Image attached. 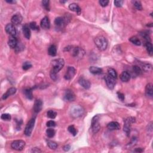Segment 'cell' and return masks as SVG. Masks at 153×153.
I'll list each match as a JSON object with an SVG mask.
<instances>
[{
  "label": "cell",
  "mask_w": 153,
  "mask_h": 153,
  "mask_svg": "<svg viewBox=\"0 0 153 153\" xmlns=\"http://www.w3.org/2000/svg\"><path fill=\"white\" fill-rule=\"evenodd\" d=\"M94 43L96 47L101 51H104L108 47V41L105 37L103 36H98L94 39Z\"/></svg>",
  "instance_id": "obj_1"
},
{
  "label": "cell",
  "mask_w": 153,
  "mask_h": 153,
  "mask_svg": "<svg viewBox=\"0 0 153 153\" xmlns=\"http://www.w3.org/2000/svg\"><path fill=\"white\" fill-rule=\"evenodd\" d=\"M51 65H52V69L51 71L58 74L64 66L65 61L63 59H54L51 62Z\"/></svg>",
  "instance_id": "obj_2"
},
{
  "label": "cell",
  "mask_w": 153,
  "mask_h": 153,
  "mask_svg": "<svg viewBox=\"0 0 153 153\" xmlns=\"http://www.w3.org/2000/svg\"><path fill=\"white\" fill-rule=\"evenodd\" d=\"M136 120L135 117H128L124 120V124L123 130L125 132L127 136H129L130 131V127L132 123H134L135 122Z\"/></svg>",
  "instance_id": "obj_3"
},
{
  "label": "cell",
  "mask_w": 153,
  "mask_h": 153,
  "mask_svg": "<svg viewBox=\"0 0 153 153\" xmlns=\"http://www.w3.org/2000/svg\"><path fill=\"white\" fill-rule=\"evenodd\" d=\"M92 131L94 133H96L98 132L100 129V123H99V116L98 115L94 116L92 120Z\"/></svg>",
  "instance_id": "obj_4"
},
{
  "label": "cell",
  "mask_w": 153,
  "mask_h": 153,
  "mask_svg": "<svg viewBox=\"0 0 153 153\" xmlns=\"http://www.w3.org/2000/svg\"><path fill=\"white\" fill-rule=\"evenodd\" d=\"M35 123V118H32L31 119L30 121L27 122L26 126L25 129V135L30 136L31 135L32 130L34 128V124Z\"/></svg>",
  "instance_id": "obj_5"
},
{
  "label": "cell",
  "mask_w": 153,
  "mask_h": 153,
  "mask_svg": "<svg viewBox=\"0 0 153 153\" xmlns=\"http://www.w3.org/2000/svg\"><path fill=\"white\" fill-rule=\"evenodd\" d=\"M25 146V142L22 140L15 141L12 142L11 147L13 149L17 151H21Z\"/></svg>",
  "instance_id": "obj_6"
},
{
  "label": "cell",
  "mask_w": 153,
  "mask_h": 153,
  "mask_svg": "<svg viewBox=\"0 0 153 153\" xmlns=\"http://www.w3.org/2000/svg\"><path fill=\"white\" fill-rule=\"evenodd\" d=\"M76 73V70L73 66H68L65 73L64 78L66 80H70L74 78Z\"/></svg>",
  "instance_id": "obj_7"
},
{
  "label": "cell",
  "mask_w": 153,
  "mask_h": 153,
  "mask_svg": "<svg viewBox=\"0 0 153 153\" xmlns=\"http://www.w3.org/2000/svg\"><path fill=\"white\" fill-rule=\"evenodd\" d=\"M104 79L108 88L113 90V89L114 88L115 85H116V80H115L116 79L113 78V77L109 76V75L108 74L105 75Z\"/></svg>",
  "instance_id": "obj_8"
},
{
  "label": "cell",
  "mask_w": 153,
  "mask_h": 153,
  "mask_svg": "<svg viewBox=\"0 0 153 153\" xmlns=\"http://www.w3.org/2000/svg\"><path fill=\"white\" fill-rule=\"evenodd\" d=\"M71 113L72 116L74 117H78L82 116V113H83V110L80 106H75L73 108H72Z\"/></svg>",
  "instance_id": "obj_9"
},
{
  "label": "cell",
  "mask_w": 153,
  "mask_h": 153,
  "mask_svg": "<svg viewBox=\"0 0 153 153\" xmlns=\"http://www.w3.org/2000/svg\"><path fill=\"white\" fill-rule=\"evenodd\" d=\"M84 54H85V51H84L83 49H81V48L77 47H75L74 49H73V56L74 58H80V59H81V58L83 57Z\"/></svg>",
  "instance_id": "obj_10"
},
{
  "label": "cell",
  "mask_w": 153,
  "mask_h": 153,
  "mask_svg": "<svg viewBox=\"0 0 153 153\" xmlns=\"http://www.w3.org/2000/svg\"><path fill=\"white\" fill-rule=\"evenodd\" d=\"M64 99L68 102H72L75 99V95L73 91L67 90L64 94Z\"/></svg>",
  "instance_id": "obj_11"
},
{
  "label": "cell",
  "mask_w": 153,
  "mask_h": 153,
  "mask_svg": "<svg viewBox=\"0 0 153 153\" xmlns=\"http://www.w3.org/2000/svg\"><path fill=\"white\" fill-rule=\"evenodd\" d=\"M5 30H6V31L7 33L9 34V35H10L11 36L14 37V36L16 35V30L13 24L8 23L7 25L6 26Z\"/></svg>",
  "instance_id": "obj_12"
},
{
  "label": "cell",
  "mask_w": 153,
  "mask_h": 153,
  "mask_svg": "<svg viewBox=\"0 0 153 153\" xmlns=\"http://www.w3.org/2000/svg\"><path fill=\"white\" fill-rule=\"evenodd\" d=\"M43 108V102L41 99H37L35 101L34 105V111L35 113L40 112Z\"/></svg>",
  "instance_id": "obj_13"
},
{
  "label": "cell",
  "mask_w": 153,
  "mask_h": 153,
  "mask_svg": "<svg viewBox=\"0 0 153 153\" xmlns=\"http://www.w3.org/2000/svg\"><path fill=\"white\" fill-rule=\"evenodd\" d=\"M40 25L43 29H44V30H49L50 27V23L48 17L45 16L41 20Z\"/></svg>",
  "instance_id": "obj_14"
},
{
  "label": "cell",
  "mask_w": 153,
  "mask_h": 153,
  "mask_svg": "<svg viewBox=\"0 0 153 153\" xmlns=\"http://www.w3.org/2000/svg\"><path fill=\"white\" fill-rule=\"evenodd\" d=\"M78 82L79 84H80V85L81 86L85 89H89L91 86V84L90 81H89V80H86V79L82 78H82L81 77V78L79 79Z\"/></svg>",
  "instance_id": "obj_15"
},
{
  "label": "cell",
  "mask_w": 153,
  "mask_h": 153,
  "mask_svg": "<svg viewBox=\"0 0 153 153\" xmlns=\"http://www.w3.org/2000/svg\"><path fill=\"white\" fill-rule=\"evenodd\" d=\"M22 19H23V18H22V16L20 14H16V15H14V16L12 17L11 21L12 24L17 25L21 23Z\"/></svg>",
  "instance_id": "obj_16"
},
{
  "label": "cell",
  "mask_w": 153,
  "mask_h": 153,
  "mask_svg": "<svg viewBox=\"0 0 153 153\" xmlns=\"http://www.w3.org/2000/svg\"><path fill=\"white\" fill-rule=\"evenodd\" d=\"M107 128L108 129L111 130H119L120 129V124L118 122L116 121H112L110 122L108 124Z\"/></svg>",
  "instance_id": "obj_17"
},
{
  "label": "cell",
  "mask_w": 153,
  "mask_h": 153,
  "mask_svg": "<svg viewBox=\"0 0 153 153\" xmlns=\"http://www.w3.org/2000/svg\"><path fill=\"white\" fill-rule=\"evenodd\" d=\"M8 44L11 49H15L16 47L17 44H18V40L15 37L11 36L8 39Z\"/></svg>",
  "instance_id": "obj_18"
},
{
  "label": "cell",
  "mask_w": 153,
  "mask_h": 153,
  "mask_svg": "<svg viewBox=\"0 0 153 153\" xmlns=\"http://www.w3.org/2000/svg\"><path fill=\"white\" fill-rule=\"evenodd\" d=\"M30 25L25 24L23 26V32L24 36L26 39H30L31 37V30Z\"/></svg>",
  "instance_id": "obj_19"
},
{
  "label": "cell",
  "mask_w": 153,
  "mask_h": 153,
  "mask_svg": "<svg viewBox=\"0 0 153 153\" xmlns=\"http://www.w3.org/2000/svg\"><path fill=\"white\" fill-rule=\"evenodd\" d=\"M16 92V89L15 87H11L9 89H8L6 93H4L3 96V99H6L7 98H8V97L10 96L13 95V94H15Z\"/></svg>",
  "instance_id": "obj_20"
},
{
  "label": "cell",
  "mask_w": 153,
  "mask_h": 153,
  "mask_svg": "<svg viewBox=\"0 0 153 153\" xmlns=\"http://www.w3.org/2000/svg\"><path fill=\"white\" fill-rule=\"evenodd\" d=\"M69 10H71V11L77 13L78 15H80L81 11V10L80 7L77 4H75V3H72V4H70L69 6Z\"/></svg>",
  "instance_id": "obj_21"
},
{
  "label": "cell",
  "mask_w": 153,
  "mask_h": 153,
  "mask_svg": "<svg viewBox=\"0 0 153 153\" xmlns=\"http://www.w3.org/2000/svg\"><path fill=\"white\" fill-rule=\"evenodd\" d=\"M146 95L148 97L152 98L153 96V86L151 83L148 84L145 88Z\"/></svg>",
  "instance_id": "obj_22"
},
{
  "label": "cell",
  "mask_w": 153,
  "mask_h": 153,
  "mask_svg": "<svg viewBox=\"0 0 153 153\" xmlns=\"http://www.w3.org/2000/svg\"><path fill=\"white\" fill-rule=\"evenodd\" d=\"M120 80L123 82H128L130 78V75L129 73L127 71H123L120 75Z\"/></svg>",
  "instance_id": "obj_23"
},
{
  "label": "cell",
  "mask_w": 153,
  "mask_h": 153,
  "mask_svg": "<svg viewBox=\"0 0 153 153\" xmlns=\"http://www.w3.org/2000/svg\"><path fill=\"white\" fill-rule=\"evenodd\" d=\"M89 70H90V72L91 73L94 75L101 74L102 73V69L96 66H91L90 69H89Z\"/></svg>",
  "instance_id": "obj_24"
},
{
  "label": "cell",
  "mask_w": 153,
  "mask_h": 153,
  "mask_svg": "<svg viewBox=\"0 0 153 153\" xmlns=\"http://www.w3.org/2000/svg\"><path fill=\"white\" fill-rule=\"evenodd\" d=\"M48 53L51 56H55L57 53V49H56V46L51 45L49 47V50H48Z\"/></svg>",
  "instance_id": "obj_25"
},
{
  "label": "cell",
  "mask_w": 153,
  "mask_h": 153,
  "mask_svg": "<svg viewBox=\"0 0 153 153\" xmlns=\"http://www.w3.org/2000/svg\"><path fill=\"white\" fill-rule=\"evenodd\" d=\"M24 93H25L26 97L29 99H32L33 98V94H32V89H26L24 90Z\"/></svg>",
  "instance_id": "obj_26"
},
{
  "label": "cell",
  "mask_w": 153,
  "mask_h": 153,
  "mask_svg": "<svg viewBox=\"0 0 153 153\" xmlns=\"http://www.w3.org/2000/svg\"><path fill=\"white\" fill-rule=\"evenodd\" d=\"M145 46L147 48V51L148 53V54L151 56H152L153 53V50H152V44L151 43V41H147L145 42Z\"/></svg>",
  "instance_id": "obj_27"
},
{
  "label": "cell",
  "mask_w": 153,
  "mask_h": 153,
  "mask_svg": "<svg viewBox=\"0 0 153 153\" xmlns=\"http://www.w3.org/2000/svg\"><path fill=\"white\" fill-rule=\"evenodd\" d=\"M108 75H109V76L113 77L114 79H116L117 77V74L116 70L111 68L108 69Z\"/></svg>",
  "instance_id": "obj_28"
},
{
  "label": "cell",
  "mask_w": 153,
  "mask_h": 153,
  "mask_svg": "<svg viewBox=\"0 0 153 153\" xmlns=\"http://www.w3.org/2000/svg\"><path fill=\"white\" fill-rule=\"evenodd\" d=\"M129 41L132 43L135 44L136 46H140L141 44V41L139 39V38L136 37H132L129 39Z\"/></svg>",
  "instance_id": "obj_29"
},
{
  "label": "cell",
  "mask_w": 153,
  "mask_h": 153,
  "mask_svg": "<svg viewBox=\"0 0 153 153\" xmlns=\"http://www.w3.org/2000/svg\"><path fill=\"white\" fill-rule=\"evenodd\" d=\"M47 116L48 117L51 118V119H54L57 116V113L53 110H49V111H47Z\"/></svg>",
  "instance_id": "obj_30"
},
{
  "label": "cell",
  "mask_w": 153,
  "mask_h": 153,
  "mask_svg": "<svg viewBox=\"0 0 153 153\" xmlns=\"http://www.w3.org/2000/svg\"><path fill=\"white\" fill-rule=\"evenodd\" d=\"M47 145L49 146L50 148L51 149H53V150L56 149L58 147V144L55 142L51 141H49L47 142Z\"/></svg>",
  "instance_id": "obj_31"
},
{
  "label": "cell",
  "mask_w": 153,
  "mask_h": 153,
  "mask_svg": "<svg viewBox=\"0 0 153 153\" xmlns=\"http://www.w3.org/2000/svg\"><path fill=\"white\" fill-rule=\"evenodd\" d=\"M55 133H56L55 130L53 129H48L46 130V134L49 137H53L55 135Z\"/></svg>",
  "instance_id": "obj_32"
},
{
  "label": "cell",
  "mask_w": 153,
  "mask_h": 153,
  "mask_svg": "<svg viewBox=\"0 0 153 153\" xmlns=\"http://www.w3.org/2000/svg\"><path fill=\"white\" fill-rule=\"evenodd\" d=\"M133 71L136 75H141L142 74V69L140 66H133Z\"/></svg>",
  "instance_id": "obj_33"
},
{
  "label": "cell",
  "mask_w": 153,
  "mask_h": 153,
  "mask_svg": "<svg viewBox=\"0 0 153 153\" xmlns=\"http://www.w3.org/2000/svg\"><path fill=\"white\" fill-rule=\"evenodd\" d=\"M68 131L71 133L72 135H73V136H75L77 135V130H76V129L75 128V127L74 126H70L68 127Z\"/></svg>",
  "instance_id": "obj_34"
},
{
  "label": "cell",
  "mask_w": 153,
  "mask_h": 153,
  "mask_svg": "<svg viewBox=\"0 0 153 153\" xmlns=\"http://www.w3.org/2000/svg\"><path fill=\"white\" fill-rule=\"evenodd\" d=\"M30 27L31 29H32L34 31H38L39 30V27L38 26L37 23L35 22H32L30 23Z\"/></svg>",
  "instance_id": "obj_35"
},
{
  "label": "cell",
  "mask_w": 153,
  "mask_h": 153,
  "mask_svg": "<svg viewBox=\"0 0 153 153\" xmlns=\"http://www.w3.org/2000/svg\"><path fill=\"white\" fill-rule=\"evenodd\" d=\"M32 67V64L29 62H26L23 64V66H22V68H23V70H28L29 69H30Z\"/></svg>",
  "instance_id": "obj_36"
},
{
  "label": "cell",
  "mask_w": 153,
  "mask_h": 153,
  "mask_svg": "<svg viewBox=\"0 0 153 153\" xmlns=\"http://www.w3.org/2000/svg\"><path fill=\"white\" fill-rule=\"evenodd\" d=\"M134 6L138 10H142V6L141 4V3L140 1H134Z\"/></svg>",
  "instance_id": "obj_37"
},
{
  "label": "cell",
  "mask_w": 153,
  "mask_h": 153,
  "mask_svg": "<svg viewBox=\"0 0 153 153\" xmlns=\"http://www.w3.org/2000/svg\"><path fill=\"white\" fill-rule=\"evenodd\" d=\"M142 69L144 70V71L146 72H148L152 69V66H151V65L149 64H144L142 66Z\"/></svg>",
  "instance_id": "obj_38"
},
{
  "label": "cell",
  "mask_w": 153,
  "mask_h": 153,
  "mask_svg": "<svg viewBox=\"0 0 153 153\" xmlns=\"http://www.w3.org/2000/svg\"><path fill=\"white\" fill-rule=\"evenodd\" d=\"M1 119L3 120H5V121H10L11 120V116L9 114H2V116L1 117Z\"/></svg>",
  "instance_id": "obj_39"
},
{
  "label": "cell",
  "mask_w": 153,
  "mask_h": 153,
  "mask_svg": "<svg viewBox=\"0 0 153 153\" xmlns=\"http://www.w3.org/2000/svg\"><path fill=\"white\" fill-rule=\"evenodd\" d=\"M49 1H47V0H45V1H43L42 2L43 4V6L45 8V9L47 11H49L50 10V6H49Z\"/></svg>",
  "instance_id": "obj_40"
},
{
  "label": "cell",
  "mask_w": 153,
  "mask_h": 153,
  "mask_svg": "<svg viewBox=\"0 0 153 153\" xmlns=\"http://www.w3.org/2000/svg\"><path fill=\"white\" fill-rule=\"evenodd\" d=\"M124 3L123 1H121V0H116L114 1V4L115 6L117 7H121L123 6Z\"/></svg>",
  "instance_id": "obj_41"
},
{
  "label": "cell",
  "mask_w": 153,
  "mask_h": 153,
  "mask_svg": "<svg viewBox=\"0 0 153 153\" xmlns=\"http://www.w3.org/2000/svg\"><path fill=\"white\" fill-rule=\"evenodd\" d=\"M108 3H109V1L108 0H101L99 1V4L103 7H105L107 6Z\"/></svg>",
  "instance_id": "obj_42"
},
{
  "label": "cell",
  "mask_w": 153,
  "mask_h": 153,
  "mask_svg": "<svg viewBox=\"0 0 153 153\" xmlns=\"http://www.w3.org/2000/svg\"><path fill=\"white\" fill-rule=\"evenodd\" d=\"M47 126L49 128H52V127L56 126V123L53 120H50L47 122Z\"/></svg>",
  "instance_id": "obj_43"
},
{
  "label": "cell",
  "mask_w": 153,
  "mask_h": 153,
  "mask_svg": "<svg viewBox=\"0 0 153 153\" xmlns=\"http://www.w3.org/2000/svg\"><path fill=\"white\" fill-rule=\"evenodd\" d=\"M117 96H118V99H119L120 101H123L124 100L125 96H124V94L123 93H121V92H117Z\"/></svg>",
  "instance_id": "obj_44"
},
{
  "label": "cell",
  "mask_w": 153,
  "mask_h": 153,
  "mask_svg": "<svg viewBox=\"0 0 153 153\" xmlns=\"http://www.w3.org/2000/svg\"><path fill=\"white\" fill-rule=\"evenodd\" d=\"M50 77L53 80L56 81L57 80V74L53 73V72H50Z\"/></svg>",
  "instance_id": "obj_45"
},
{
  "label": "cell",
  "mask_w": 153,
  "mask_h": 153,
  "mask_svg": "<svg viewBox=\"0 0 153 153\" xmlns=\"http://www.w3.org/2000/svg\"><path fill=\"white\" fill-rule=\"evenodd\" d=\"M143 151L144 150L141 148H136L134 151L136 152H143Z\"/></svg>",
  "instance_id": "obj_46"
},
{
  "label": "cell",
  "mask_w": 153,
  "mask_h": 153,
  "mask_svg": "<svg viewBox=\"0 0 153 153\" xmlns=\"http://www.w3.org/2000/svg\"><path fill=\"white\" fill-rule=\"evenodd\" d=\"M70 148H71V147H70V145H66L64 146V147H63V149H64L65 151H68L69 150Z\"/></svg>",
  "instance_id": "obj_47"
},
{
  "label": "cell",
  "mask_w": 153,
  "mask_h": 153,
  "mask_svg": "<svg viewBox=\"0 0 153 153\" xmlns=\"http://www.w3.org/2000/svg\"><path fill=\"white\" fill-rule=\"evenodd\" d=\"M6 2L8 3H15V1H12V0H10V1H8V0H6Z\"/></svg>",
  "instance_id": "obj_48"
},
{
  "label": "cell",
  "mask_w": 153,
  "mask_h": 153,
  "mask_svg": "<svg viewBox=\"0 0 153 153\" xmlns=\"http://www.w3.org/2000/svg\"><path fill=\"white\" fill-rule=\"evenodd\" d=\"M60 2H61V3H65L66 2V1H61Z\"/></svg>",
  "instance_id": "obj_49"
}]
</instances>
